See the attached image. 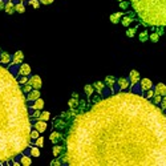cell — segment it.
<instances>
[{
	"label": "cell",
	"mask_w": 166,
	"mask_h": 166,
	"mask_svg": "<svg viewBox=\"0 0 166 166\" xmlns=\"http://www.w3.org/2000/svg\"><path fill=\"white\" fill-rule=\"evenodd\" d=\"M62 162L71 166H166V114L133 93L97 101L73 118Z\"/></svg>",
	"instance_id": "6da1fadb"
},
{
	"label": "cell",
	"mask_w": 166,
	"mask_h": 166,
	"mask_svg": "<svg viewBox=\"0 0 166 166\" xmlns=\"http://www.w3.org/2000/svg\"><path fill=\"white\" fill-rule=\"evenodd\" d=\"M27 97L13 75L0 64V164L31 146V116Z\"/></svg>",
	"instance_id": "7a4b0ae2"
},
{
	"label": "cell",
	"mask_w": 166,
	"mask_h": 166,
	"mask_svg": "<svg viewBox=\"0 0 166 166\" xmlns=\"http://www.w3.org/2000/svg\"><path fill=\"white\" fill-rule=\"evenodd\" d=\"M130 4L143 23L166 27V0H130Z\"/></svg>",
	"instance_id": "3957f363"
},
{
	"label": "cell",
	"mask_w": 166,
	"mask_h": 166,
	"mask_svg": "<svg viewBox=\"0 0 166 166\" xmlns=\"http://www.w3.org/2000/svg\"><path fill=\"white\" fill-rule=\"evenodd\" d=\"M29 84L33 87V89H40L43 85V81L41 79H40L39 76H32V77H29V81H28Z\"/></svg>",
	"instance_id": "277c9868"
},
{
	"label": "cell",
	"mask_w": 166,
	"mask_h": 166,
	"mask_svg": "<svg viewBox=\"0 0 166 166\" xmlns=\"http://www.w3.org/2000/svg\"><path fill=\"white\" fill-rule=\"evenodd\" d=\"M49 140H51V142L52 143H58L62 140V134H61V130H55V132H52V134L49 136Z\"/></svg>",
	"instance_id": "5b68a950"
},
{
	"label": "cell",
	"mask_w": 166,
	"mask_h": 166,
	"mask_svg": "<svg viewBox=\"0 0 166 166\" xmlns=\"http://www.w3.org/2000/svg\"><path fill=\"white\" fill-rule=\"evenodd\" d=\"M129 80H130V84L133 87H134L136 84H138V81H140V72L136 71V69L130 71V73H129Z\"/></svg>",
	"instance_id": "8992f818"
},
{
	"label": "cell",
	"mask_w": 166,
	"mask_h": 166,
	"mask_svg": "<svg viewBox=\"0 0 166 166\" xmlns=\"http://www.w3.org/2000/svg\"><path fill=\"white\" fill-rule=\"evenodd\" d=\"M17 75L19 76H29L31 75V66L28 64H21L19 71H17Z\"/></svg>",
	"instance_id": "52a82bcc"
},
{
	"label": "cell",
	"mask_w": 166,
	"mask_h": 166,
	"mask_svg": "<svg viewBox=\"0 0 166 166\" xmlns=\"http://www.w3.org/2000/svg\"><path fill=\"white\" fill-rule=\"evenodd\" d=\"M140 85H141L142 90H149V89H152L153 83H152V80L150 79H141L140 80Z\"/></svg>",
	"instance_id": "ba28073f"
},
{
	"label": "cell",
	"mask_w": 166,
	"mask_h": 166,
	"mask_svg": "<svg viewBox=\"0 0 166 166\" xmlns=\"http://www.w3.org/2000/svg\"><path fill=\"white\" fill-rule=\"evenodd\" d=\"M117 84H118V87H120V89H128L129 87H130V80L129 79H125V77H120L118 80H117Z\"/></svg>",
	"instance_id": "9c48e42d"
},
{
	"label": "cell",
	"mask_w": 166,
	"mask_h": 166,
	"mask_svg": "<svg viewBox=\"0 0 166 166\" xmlns=\"http://www.w3.org/2000/svg\"><path fill=\"white\" fill-rule=\"evenodd\" d=\"M11 60H12V56H11L8 52H2V53H0V64H2V65L9 64Z\"/></svg>",
	"instance_id": "30bf717a"
},
{
	"label": "cell",
	"mask_w": 166,
	"mask_h": 166,
	"mask_svg": "<svg viewBox=\"0 0 166 166\" xmlns=\"http://www.w3.org/2000/svg\"><path fill=\"white\" fill-rule=\"evenodd\" d=\"M66 125H68V122L64 121L62 118H60V117H56L55 121H53V126L56 129H60V130H62L64 128H66Z\"/></svg>",
	"instance_id": "8fae6325"
},
{
	"label": "cell",
	"mask_w": 166,
	"mask_h": 166,
	"mask_svg": "<svg viewBox=\"0 0 166 166\" xmlns=\"http://www.w3.org/2000/svg\"><path fill=\"white\" fill-rule=\"evenodd\" d=\"M33 126H35L36 130H39L40 133H44V132L47 130V126H48V125H47L45 121H43V120H37V121L35 122V125H33Z\"/></svg>",
	"instance_id": "7c38bea8"
},
{
	"label": "cell",
	"mask_w": 166,
	"mask_h": 166,
	"mask_svg": "<svg viewBox=\"0 0 166 166\" xmlns=\"http://www.w3.org/2000/svg\"><path fill=\"white\" fill-rule=\"evenodd\" d=\"M40 98V90L39 89H32L29 93H27V101H35V100Z\"/></svg>",
	"instance_id": "4fadbf2b"
},
{
	"label": "cell",
	"mask_w": 166,
	"mask_h": 166,
	"mask_svg": "<svg viewBox=\"0 0 166 166\" xmlns=\"http://www.w3.org/2000/svg\"><path fill=\"white\" fill-rule=\"evenodd\" d=\"M29 108L33 109V110H41L44 108V100H41V97L37 98V100H35V101H33V104L29 106Z\"/></svg>",
	"instance_id": "5bb4252c"
},
{
	"label": "cell",
	"mask_w": 166,
	"mask_h": 166,
	"mask_svg": "<svg viewBox=\"0 0 166 166\" xmlns=\"http://www.w3.org/2000/svg\"><path fill=\"white\" fill-rule=\"evenodd\" d=\"M133 20H134V16H133V13H128V15H125L124 19L121 20V24H122L124 27H129V25L133 23Z\"/></svg>",
	"instance_id": "9a60e30c"
},
{
	"label": "cell",
	"mask_w": 166,
	"mask_h": 166,
	"mask_svg": "<svg viewBox=\"0 0 166 166\" xmlns=\"http://www.w3.org/2000/svg\"><path fill=\"white\" fill-rule=\"evenodd\" d=\"M12 60H13V64H21L24 60V53L21 52V51H17L12 56Z\"/></svg>",
	"instance_id": "2e32d148"
},
{
	"label": "cell",
	"mask_w": 166,
	"mask_h": 166,
	"mask_svg": "<svg viewBox=\"0 0 166 166\" xmlns=\"http://www.w3.org/2000/svg\"><path fill=\"white\" fill-rule=\"evenodd\" d=\"M154 94H161V96H166V85L165 84H157L156 89H154Z\"/></svg>",
	"instance_id": "e0dca14e"
},
{
	"label": "cell",
	"mask_w": 166,
	"mask_h": 166,
	"mask_svg": "<svg viewBox=\"0 0 166 166\" xmlns=\"http://www.w3.org/2000/svg\"><path fill=\"white\" fill-rule=\"evenodd\" d=\"M122 16H124L122 12H116V13L110 15V16H109V20L112 21L113 24H118L120 20H121V17H122Z\"/></svg>",
	"instance_id": "ac0fdd59"
},
{
	"label": "cell",
	"mask_w": 166,
	"mask_h": 166,
	"mask_svg": "<svg viewBox=\"0 0 166 166\" xmlns=\"http://www.w3.org/2000/svg\"><path fill=\"white\" fill-rule=\"evenodd\" d=\"M4 11L7 12V15H13L15 12H16V9H15V4H13L12 2H7Z\"/></svg>",
	"instance_id": "d6986e66"
},
{
	"label": "cell",
	"mask_w": 166,
	"mask_h": 166,
	"mask_svg": "<svg viewBox=\"0 0 166 166\" xmlns=\"http://www.w3.org/2000/svg\"><path fill=\"white\" fill-rule=\"evenodd\" d=\"M114 84H116V81H114V77L113 76H106L105 77V85H108V88L112 92L114 89Z\"/></svg>",
	"instance_id": "ffe728a7"
},
{
	"label": "cell",
	"mask_w": 166,
	"mask_h": 166,
	"mask_svg": "<svg viewBox=\"0 0 166 166\" xmlns=\"http://www.w3.org/2000/svg\"><path fill=\"white\" fill-rule=\"evenodd\" d=\"M62 152H64V147H62V146H58L57 143L53 146L52 153H53L55 157H61V156H62Z\"/></svg>",
	"instance_id": "44dd1931"
},
{
	"label": "cell",
	"mask_w": 166,
	"mask_h": 166,
	"mask_svg": "<svg viewBox=\"0 0 166 166\" xmlns=\"http://www.w3.org/2000/svg\"><path fill=\"white\" fill-rule=\"evenodd\" d=\"M84 92H85L87 97H88V98H90L92 96H93L94 87H93V85H89V84H88V85H85V87H84Z\"/></svg>",
	"instance_id": "7402d4cb"
},
{
	"label": "cell",
	"mask_w": 166,
	"mask_h": 166,
	"mask_svg": "<svg viewBox=\"0 0 166 166\" xmlns=\"http://www.w3.org/2000/svg\"><path fill=\"white\" fill-rule=\"evenodd\" d=\"M79 104H80L79 98H75V97H72V98L68 101V105H69V108H71V110H75L77 106H79Z\"/></svg>",
	"instance_id": "603a6c76"
},
{
	"label": "cell",
	"mask_w": 166,
	"mask_h": 166,
	"mask_svg": "<svg viewBox=\"0 0 166 166\" xmlns=\"http://www.w3.org/2000/svg\"><path fill=\"white\" fill-rule=\"evenodd\" d=\"M93 87H94V89L98 92L100 94L104 92V88H105V84L104 83H101V81H96V83H93Z\"/></svg>",
	"instance_id": "cb8c5ba5"
},
{
	"label": "cell",
	"mask_w": 166,
	"mask_h": 166,
	"mask_svg": "<svg viewBox=\"0 0 166 166\" xmlns=\"http://www.w3.org/2000/svg\"><path fill=\"white\" fill-rule=\"evenodd\" d=\"M15 9H16L17 13H24L25 12V7H24L23 3H21V0L17 3V4H15Z\"/></svg>",
	"instance_id": "d4e9b609"
},
{
	"label": "cell",
	"mask_w": 166,
	"mask_h": 166,
	"mask_svg": "<svg viewBox=\"0 0 166 166\" xmlns=\"http://www.w3.org/2000/svg\"><path fill=\"white\" fill-rule=\"evenodd\" d=\"M20 164L24 165V166H29V165L32 164V162H31V158H29L28 156H24V154H23V156H21V158H20Z\"/></svg>",
	"instance_id": "484cf974"
},
{
	"label": "cell",
	"mask_w": 166,
	"mask_h": 166,
	"mask_svg": "<svg viewBox=\"0 0 166 166\" xmlns=\"http://www.w3.org/2000/svg\"><path fill=\"white\" fill-rule=\"evenodd\" d=\"M149 40H150V41H153V43H157L158 40H160V33H158V32L150 33V35H149Z\"/></svg>",
	"instance_id": "4316f807"
},
{
	"label": "cell",
	"mask_w": 166,
	"mask_h": 166,
	"mask_svg": "<svg viewBox=\"0 0 166 166\" xmlns=\"http://www.w3.org/2000/svg\"><path fill=\"white\" fill-rule=\"evenodd\" d=\"M21 89H23L24 93H29V92L33 89V87H32L29 83H25V84H23V85H21Z\"/></svg>",
	"instance_id": "83f0119b"
},
{
	"label": "cell",
	"mask_w": 166,
	"mask_h": 166,
	"mask_svg": "<svg viewBox=\"0 0 166 166\" xmlns=\"http://www.w3.org/2000/svg\"><path fill=\"white\" fill-rule=\"evenodd\" d=\"M138 39H140V41H141V43H145L146 40L149 39V33H147L146 31L141 32V33H140V36H138Z\"/></svg>",
	"instance_id": "f1b7e54d"
},
{
	"label": "cell",
	"mask_w": 166,
	"mask_h": 166,
	"mask_svg": "<svg viewBox=\"0 0 166 166\" xmlns=\"http://www.w3.org/2000/svg\"><path fill=\"white\" fill-rule=\"evenodd\" d=\"M136 33H137V27H134V28H128V29H126V36H128V37H134Z\"/></svg>",
	"instance_id": "f546056e"
},
{
	"label": "cell",
	"mask_w": 166,
	"mask_h": 166,
	"mask_svg": "<svg viewBox=\"0 0 166 166\" xmlns=\"http://www.w3.org/2000/svg\"><path fill=\"white\" fill-rule=\"evenodd\" d=\"M49 117H51L49 112H43V113H40V116H39V120L47 121V120H49Z\"/></svg>",
	"instance_id": "4dcf8cb0"
},
{
	"label": "cell",
	"mask_w": 166,
	"mask_h": 166,
	"mask_svg": "<svg viewBox=\"0 0 166 166\" xmlns=\"http://www.w3.org/2000/svg\"><path fill=\"white\" fill-rule=\"evenodd\" d=\"M31 156H32V157H39V156H40L39 146H36V147H31Z\"/></svg>",
	"instance_id": "1f68e13d"
},
{
	"label": "cell",
	"mask_w": 166,
	"mask_h": 166,
	"mask_svg": "<svg viewBox=\"0 0 166 166\" xmlns=\"http://www.w3.org/2000/svg\"><path fill=\"white\" fill-rule=\"evenodd\" d=\"M162 97H164V96H161V94H154L153 96V102L154 104H161V101H162Z\"/></svg>",
	"instance_id": "d6a6232c"
},
{
	"label": "cell",
	"mask_w": 166,
	"mask_h": 166,
	"mask_svg": "<svg viewBox=\"0 0 166 166\" xmlns=\"http://www.w3.org/2000/svg\"><path fill=\"white\" fill-rule=\"evenodd\" d=\"M62 164V161L60 160V157H55L53 161H51V165L52 166H60Z\"/></svg>",
	"instance_id": "836d02e7"
},
{
	"label": "cell",
	"mask_w": 166,
	"mask_h": 166,
	"mask_svg": "<svg viewBox=\"0 0 166 166\" xmlns=\"http://www.w3.org/2000/svg\"><path fill=\"white\" fill-rule=\"evenodd\" d=\"M29 4H32L33 8L37 9L39 7H40V4H41V3H40V0H29Z\"/></svg>",
	"instance_id": "e575fe53"
},
{
	"label": "cell",
	"mask_w": 166,
	"mask_h": 166,
	"mask_svg": "<svg viewBox=\"0 0 166 166\" xmlns=\"http://www.w3.org/2000/svg\"><path fill=\"white\" fill-rule=\"evenodd\" d=\"M36 146H39V147H43L44 146V138L43 137H39V138H36Z\"/></svg>",
	"instance_id": "d590c367"
},
{
	"label": "cell",
	"mask_w": 166,
	"mask_h": 166,
	"mask_svg": "<svg viewBox=\"0 0 166 166\" xmlns=\"http://www.w3.org/2000/svg\"><path fill=\"white\" fill-rule=\"evenodd\" d=\"M39 130H36V129H35V130H31V138L32 140H36V138H39Z\"/></svg>",
	"instance_id": "8d00e7d4"
},
{
	"label": "cell",
	"mask_w": 166,
	"mask_h": 166,
	"mask_svg": "<svg viewBox=\"0 0 166 166\" xmlns=\"http://www.w3.org/2000/svg\"><path fill=\"white\" fill-rule=\"evenodd\" d=\"M28 76H20V79H19V84L20 85H23V84L25 83H28V79H27Z\"/></svg>",
	"instance_id": "74e56055"
},
{
	"label": "cell",
	"mask_w": 166,
	"mask_h": 166,
	"mask_svg": "<svg viewBox=\"0 0 166 166\" xmlns=\"http://www.w3.org/2000/svg\"><path fill=\"white\" fill-rule=\"evenodd\" d=\"M128 2H125V0H122V2H120V8L121 9H128Z\"/></svg>",
	"instance_id": "f35d334b"
},
{
	"label": "cell",
	"mask_w": 166,
	"mask_h": 166,
	"mask_svg": "<svg viewBox=\"0 0 166 166\" xmlns=\"http://www.w3.org/2000/svg\"><path fill=\"white\" fill-rule=\"evenodd\" d=\"M40 3L44 5H49V4H52L53 3V0H40Z\"/></svg>",
	"instance_id": "ab89813d"
},
{
	"label": "cell",
	"mask_w": 166,
	"mask_h": 166,
	"mask_svg": "<svg viewBox=\"0 0 166 166\" xmlns=\"http://www.w3.org/2000/svg\"><path fill=\"white\" fill-rule=\"evenodd\" d=\"M154 96V90L153 89H149L147 90V94H146V98H152Z\"/></svg>",
	"instance_id": "60d3db41"
},
{
	"label": "cell",
	"mask_w": 166,
	"mask_h": 166,
	"mask_svg": "<svg viewBox=\"0 0 166 166\" xmlns=\"http://www.w3.org/2000/svg\"><path fill=\"white\" fill-rule=\"evenodd\" d=\"M161 106H162V109H166V96H164V97H162Z\"/></svg>",
	"instance_id": "b9f144b4"
},
{
	"label": "cell",
	"mask_w": 166,
	"mask_h": 166,
	"mask_svg": "<svg viewBox=\"0 0 166 166\" xmlns=\"http://www.w3.org/2000/svg\"><path fill=\"white\" fill-rule=\"evenodd\" d=\"M5 8V3H4V0H0V11H4Z\"/></svg>",
	"instance_id": "7bdbcfd3"
},
{
	"label": "cell",
	"mask_w": 166,
	"mask_h": 166,
	"mask_svg": "<svg viewBox=\"0 0 166 166\" xmlns=\"http://www.w3.org/2000/svg\"><path fill=\"white\" fill-rule=\"evenodd\" d=\"M40 113H41L40 110H35V113L32 114V117H39V116H40Z\"/></svg>",
	"instance_id": "ee69618b"
},
{
	"label": "cell",
	"mask_w": 166,
	"mask_h": 166,
	"mask_svg": "<svg viewBox=\"0 0 166 166\" xmlns=\"http://www.w3.org/2000/svg\"><path fill=\"white\" fill-rule=\"evenodd\" d=\"M72 97H75V98H79V94H77V93H76V92H75V93H73V94H72Z\"/></svg>",
	"instance_id": "f6af8a7d"
},
{
	"label": "cell",
	"mask_w": 166,
	"mask_h": 166,
	"mask_svg": "<svg viewBox=\"0 0 166 166\" xmlns=\"http://www.w3.org/2000/svg\"><path fill=\"white\" fill-rule=\"evenodd\" d=\"M117 2H122V0H117Z\"/></svg>",
	"instance_id": "bcb514c9"
}]
</instances>
